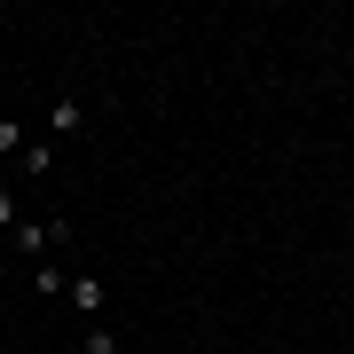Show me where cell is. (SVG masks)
I'll return each mask as SVG.
<instances>
[{
	"instance_id": "6da1fadb",
	"label": "cell",
	"mask_w": 354,
	"mask_h": 354,
	"mask_svg": "<svg viewBox=\"0 0 354 354\" xmlns=\"http://www.w3.org/2000/svg\"><path fill=\"white\" fill-rule=\"evenodd\" d=\"M64 236H71V221H16V252H32V260H48Z\"/></svg>"
},
{
	"instance_id": "7a4b0ae2",
	"label": "cell",
	"mask_w": 354,
	"mask_h": 354,
	"mask_svg": "<svg viewBox=\"0 0 354 354\" xmlns=\"http://www.w3.org/2000/svg\"><path fill=\"white\" fill-rule=\"evenodd\" d=\"M79 127H87V102H79V95H64V102L48 111V134H79Z\"/></svg>"
},
{
	"instance_id": "3957f363",
	"label": "cell",
	"mask_w": 354,
	"mask_h": 354,
	"mask_svg": "<svg viewBox=\"0 0 354 354\" xmlns=\"http://www.w3.org/2000/svg\"><path fill=\"white\" fill-rule=\"evenodd\" d=\"M71 307L79 315H102V276H71Z\"/></svg>"
},
{
	"instance_id": "277c9868",
	"label": "cell",
	"mask_w": 354,
	"mask_h": 354,
	"mask_svg": "<svg viewBox=\"0 0 354 354\" xmlns=\"http://www.w3.org/2000/svg\"><path fill=\"white\" fill-rule=\"evenodd\" d=\"M16 165H24V174H32V181H48V174H55V150H48V142H32V150H24V158H16Z\"/></svg>"
},
{
	"instance_id": "5b68a950",
	"label": "cell",
	"mask_w": 354,
	"mask_h": 354,
	"mask_svg": "<svg viewBox=\"0 0 354 354\" xmlns=\"http://www.w3.org/2000/svg\"><path fill=\"white\" fill-rule=\"evenodd\" d=\"M79 354H118V339H111L102 323H87V339H79Z\"/></svg>"
},
{
	"instance_id": "8992f818",
	"label": "cell",
	"mask_w": 354,
	"mask_h": 354,
	"mask_svg": "<svg viewBox=\"0 0 354 354\" xmlns=\"http://www.w3.org/2000/svg\"><path fill=\"white\" fill-rule=\"evenodd\" d=\"M0 150H16V158H24V150H32V134L16 127V118H0Z\"/></svg>"
},
{
	"instance_id": "52a82bcc",
	"label": "cell",
	"mask_w": 354,
	"mask_h": 354,
	"mask_svg": "<svg viewBox=\"0 0 354 354\" xmlns=\"http://www.w3.org/2000/svg\"><path fill=\"white\" fill-rule=\"evenodd\" d=\"M16 221H24V213H16V197L0 189V228H8V236H16Z\"/></svg>"
}]
</instances>
